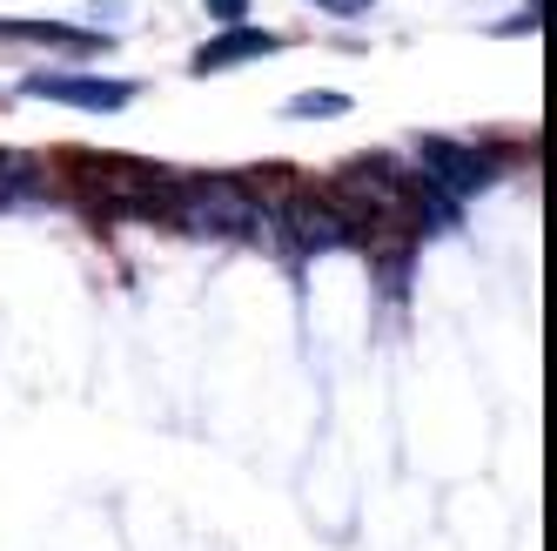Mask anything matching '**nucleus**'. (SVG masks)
Listing matches in <instances>:
<instances>
[{
	"mask_svg": "<svg viewBox=\"0 0 557 551\" xmlns=\"http://www.w3.org/2000/svg\"><path fill=\"white\" fill-rule=\"evenodd\" d=\"M162 216H175L195 235H222V243H269V235H275L269 209L256 203L243 182H182Z\"/></svg>",
	"mask_w": 557,
	"mask_h": 551,
	"instance_id": "nucleus-1",
	"label": "nucleus"
},
{
	"mask_svg": "<svg viewBox=\"0 0 557 551\" xmlns=\"http://www.w3.org/2000/svg\"><path fill=\"white\" fill-rule=\"evenodd\" d=\"M269 229L283 235L289 249H302V256H323V249H356V243L370 235L363 222H356V216L336 203V195H289V203L269 216Z\"/></svg>",
	"mask_w": 557,
	"mask_h": 551,
	"instance_id": "nucleus-2",
	"label": "nucleus"
},
{
	"mask_svg": "<svg viewBox=\"0 0 557 551\" xmlns=\"http://www.w3.org/2000/svg\"><path fill=\"white\" fill-rule=\"evenodd\" d=\"M497 169H504V155L484 148V142H457V135H430V142H423V175H430V188L444 195L450 209L470 203V195L484 188Z\"/></svg>",
	"mask_w": 557,
	"mask_h": 551,
	"instance_id": "nucleus-3",
	"label": "nucleus"
},
{
	"mask_svg": "<svg viewBox=\"0 0 557 551\" xmlns=\"http://www.w3.org/2000/svg\"><path fill=\"white\" fill-rule=\"evenodd\" d=\"M21 88L41 95V101H67V108H88V114H114V108L135 101L141 82H101V74H67V68H54V74H27Z\"/></svg>",
	"mask_w": 557,
	"mask_h": 551,
	"instance_id": "nucleus-4",
	"label": "nucleus"
},
{
	"mask_svg": "<svg viewBox=\"0 0 557 551\" xmlns=\"http://www.w3.org/2000/svg\"><path fill=\"white\" fill-rule=\"evenodd\" d=\"M283 48V34H262V27H228V34H215V41L195 54V74H215V68H243V61H262V54H275Z\"/></svg>",
	"mask_w": 557,
	"mask_h": 551,
	"instance_id": "nucleus-5",
	"label": "nucleus"
},
{
	"mask_svg": "<svg viewBox=\"0 0 557 551\" xmlns=\"http://www.w3.org/2000/svg\"><path fill=\"white\" fill-rule=\"evenodd\" d=\"M0 41H34V48H108L114 34H88V27H54V21H0Z\"/></svg>",
	"mask_w": 557,
	"mask_h": 551,
	"instance_id": "nucleus-6",
	"label": "nucleus"
},
{
	"mask_svg": "<svg viewBox=\"0 0 557 551\" xmlns=\"http://www.w3.org/2000/svg\"><path fill=\"white\" fill-rule=\"evenodd\" d=\"M27 195H34V162H27V155H14V148H0V209L27 203Z\"/></svg>",
	"mask_w": 557,
	"mask_h": 551,
	"instance_id": "nucleus-7",
	"label": "nucleus"
},
{
	"mask_svg": "<svg viewBox=\"0 0 557 551\" xmlns=\"http://www.w3.org/2000/svg\"><path fill=\"white\" fill-rule=\"evenodd\" d=\"M349 101L343 95H302V101H289V114H302V122H309V114H343Z\"/></svg>",
	"mask_w": 557,
	"mask_h": 551,
	"instance_id": "nucleus-8",
	"label": "nucleus"
},
{
	"mask_svg": "<svg viewBox=\"0 0 557 551\" xmlns=\"http://www.w3.org/2000/svg\"><path fill=\"white\" fill-rule=\"evenodd\" d=\"M309 8H330L336 21H349V14H363V8H370V0H309Z\"/></svg>",
	"mask_w": 557,
	"mask_h": 551,
	"instance_id": "nucleus-9",
	"label": "nucleus"
},
{
	"mask_svg": "<svg viewBox=\"0 0 557 551\" xmlns=\"http://www.w3.org/2000/svg\"><path fill=\"white\" fill-rule=\"evenodd\" d=\"M209 14H243V0H209Z\"/></svg>",
	"mask_w": 557,
	"mask_h": 551,
	"instance_id": "nucleus-10",
	"label": "nucleus"
},
{
	"mask_svg": "<svg viewBox=\"0 0 557 551\" xmlns=\"http://www.w3.org/2000/svg\"><path fill=\"white\" fill-rule=\"evenodd\" d=\"M531 8H537V14H550V0H531Z\"/></svg>",
	"mask_w": 557,
	"mask_h": 551,
	"instance_id": "nucleus-11",
	"label": "nucleus"
}]
</instances>
